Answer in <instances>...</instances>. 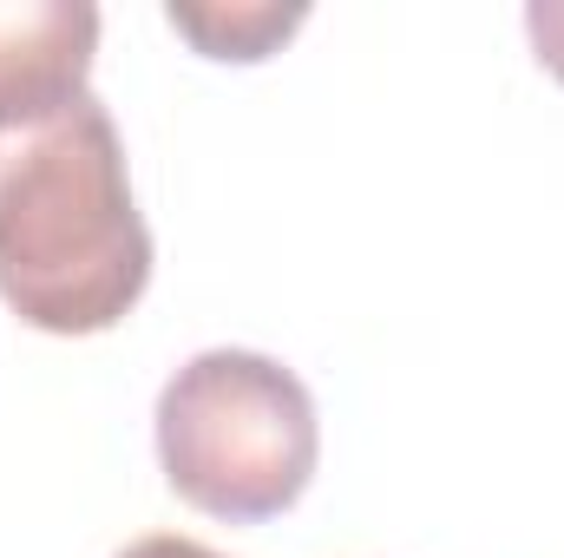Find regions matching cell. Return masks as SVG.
<instances>
[{"label": "cell", "mask_w": 564, "mask_h": 558, "mask_svg": "<svg viewBox=\"0 0 564 558\" xmlns=\"http://www.w3.org/2000/svg\"><path fill=\"white\" fill-rule=\"evenodd\" d=\"M93 0H0V132L46 126L93 93Z\"/></svg>", "instance_id": "cell-3"}, {"label": "cell", "mask_w": 564, "mask_h": 558, "mask_svg": "<svg viewBox=\"0 0 564 558\" xmlns=\"http://www.w3.org/2000/svg\"><path fill=\"white\" fill-rule=\"evenodd\" d=\"M164 486L224 526L282 519L322 460L315 395L295 368L257 348H204L158 388Z\"/></svg>", "instance_id": "cell-2"}, {"label": "cell", "mask_w": 564, "mask_h": 558, "mask_svg": "<svg viewBox=\"0 0 564 558\" xmlns=\"http://www.w3.org/2000/svg\"><path fill=\"white\" fill-rule=\"evenodd\" d=\"M308 20V7H282V0H171L164 26L177 40H191L204 60H230V66H257L270 60L282 40H295Z\"/></svg>", "instance_id": "cell-4"}, {"label": "cell", "mask_w": 564, "mask_h": 558, "mask_svg": "<svg viewBox=\"0 0 564 558\" xmlns=\"http://www.w3.org/2000/svg\"><path fill=\"white\" fill-rule=\"evenodd\" d=\"M525 33H532L539 66L564 86V0H532V7H525Z\"/></svg>", "instance_id": "cell-5"}, {"label": "cell", "mask_w": 564, "mask_h": 558, "mask_svg": "<svg viewBox=\"0 0 564 558\" xmlns=\"http://www.w3.org/2000/svg\"><path fill=\"white\" fill-rule=\"evenodd\" d=\"M112 558H224V552H210L204 539H184V533H144V539H132Z\"/></svg>", "instance_id": "cell-6"}, {"label": "cell", "mask_w": 564, "mask_h": 558, "mask_svg": "<svg viewBox=\"0 0 564 558\" xmlns=\"http://www.w3.org/2000/svg\"><path fill=\"white\" fill-rule=\"evenodd\" d=\"M151 289V230L106 99L0 132V302L40 335H106Z\"/></svg>", "instance_id": "cell-1"}]
</instances>
